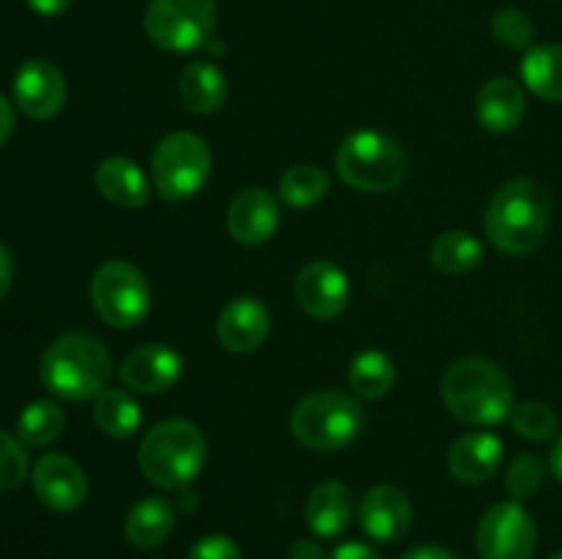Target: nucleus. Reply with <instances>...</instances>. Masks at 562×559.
Returning <instances> with one entry per match:
<instances>
[{
    "mask_svg": "<svg viewBox=\"0 0 562 559\" xmlns=\"http://www.w3.org/2000/svg\"><path fill=\"white\" fill-rule=\"evenodd\" d=\"M521 80L538 99L562 102V44L527 49L521 60Z\"/></svg>",
    "mask_w": 562,
    "mask_h": 559,
    "instance_id": "b1692460",
    "label": "nucleus"
},
{
    "mask_svg": "<svg viewBox=\"0 0 562 559\" xmlns=\"http://www.w3.org/2000/svg\"><path fill=\"white\" fill-rule=\"evenodd\" d=\"M93 422L110 438H130L140 427L143 414L137 400L124 389L104 387L93 398Z\"/></svg>",
    "mask_w": 562,
    "mask_h": 559,
    "instance_id": "393cba45",
    "label": "nucleus"
},
{
    "mask_svg": "<svg viewBox=\"0 0 562 559\" xmlns=\"http://www.w3.org/2000/svg\"><path fill=\"white\" fill-rule=\"evenodd\" d=\"M366 427V409L357 395L316 389L291 411V433L313 453H333L355 442Z\"/></svg>",
    "mask_w": 562,
    "mask_h": 559,
    "instance_id": "39448f33",
    "label": "nucleus"
},
{
    "mask_svg": "<svg viewBox=\"0 0 562 559\" xmlns=\"http://www.w3.org/2000/svg\"><path fill=\"white\" fill-rule=\"evenodd\" d=\"M14 104L33 121H49L66 104V77L53 60L31 58L14 77Z\"/></svg>",
    "mask_w": 562,
    "mask_h": 559,
    "instance_id": "f8f14e48",
    "label": "nucleus"
},
{
    "mask_svg": "<svg viewBox=\"0 0 562 559\" xmlns=\"http://www.w3.org/2000/svg\"><path fill=\"white\" fill-rule=\"evenodd\" d=\"M395 365L384 351H362L349 365L351 395L366 400H379L393 389Z\"/></svg>",
    "mask_w": 562,
    "mask_h": 559,
    "instance_id": "a878e982",
    "label": "nucleus"
},
{
    "mask_svg": "<svg viewBox=\"0 0 562 559\" xmlns=\"http://www.w3.org/2000/svg\"><path fill=\"white\" fill-rule=\"evenodd\" d=\"M181 370H184V362L179 351L165 343H148L124 356L119 376L132 392L159 395L179 381Z\"/></svg>",
    "mask_w": 562,
    "mask_h": 559,
    "instance_id": "4468645a",
    "label": "nucleus"
},
{
    "mask_svg": "<svg viewBox=\"0 0 562 559\" xmlns=\"http://www.w3.org/2000/svg\"><path fill=\"white\" fill-rule=\"evenodd\" d=\"M412 515L409 497L390 482L368 488L360 499V526L376 543H398L409 532Z\"/></svg>",
    "mask_w": 562,
    "mask_h": 559,
    "instance_id": "dca6fc26",
    "label": "nucleus"
},
{
    "mask_svg": "<svg viewBox=\"0 0 562 559\" xmlns=\"http://www.w3.org/2000/svg\"><path fill=\"white\" fill-rule=\"evenodd\" d=\"M401 559H459L450 548L437 546V543H426V546H417L412 551H406Z\"/></svg>",
    "mask_w": 562,
    "mask_h": 559,
    "instance_id": "e433bc0d",
    "label": "nucleus"
},
{
    "mask_svg": "<svg viewBox=\"0 0 562 559\" xmlns=\"http://www.w3.org/2000/svg\"><path fill=\"white\" fill-rule=\"evenodd\" d=\"M269 327L272 318L267 305L256 296H239L217 316V340L231 354H252L267 343Z\"/></svg>",
    "mask_w": 562,
    "mask_h": 559,
    "instance_id": "f3484780",
    "label": "nucleus"
},
{
    "mask_svg": "<svg viewBox=\"0 0 562 559\" xmlns=\"http://www.w3.org/2000/svg\"><path fill=\"white\" fill-rule=\"evenodd\" d=\"M351 513H355V497L351 488L340 480L318 482L305 502L307 526L322 540L344 535L351 524Z\"/></svg>",
    "mask_w": 562,
    "mask_h": 559,
    "instance_id": "6ab92c4d",
    "label": "nucleus"
},
{
    "mask_svg": "<svg viewBox=\"0 0 562 559\" xmlns=\"http://www.w3.org/2000/svg\"><path fill=\"white\" fill-rule=\"evenodd\" d=\"M475 543L483 559H532L538 526L521 502H497L477 521Z\"/></svg>",
    "mask_w": 562,
    "mask_h": 559,
    "instance_id": "9d476101",
    "label": "nucleus"
},
{
    "mask_svg": "<svg viewBox=\"0 0 562 559\" xmlns=\"http://www.w3.org/2000/svg\"><path fill=\"white\" fill-rule=\"evenodd\" d=\"M552 559H562V551H558V554H554V557Z\"/></svg>",
    "mask_w": 562,
    "mask_h": 559,
    "instance_id": "79ce46f5",
    "label": "nucleus"
},
{
    "mask_svg": "<svg viewBox=\"0 0 562 559\" xmlns=\"http://www.w3.org/2000/svg\"><path fill=\"white\" fill-rule=\"evenodd\" d=\"M543 477H547V466L538 455H519V458L510 464L508 475H505V488H508L510 499L514 502H525V499L536 497L543 486Z\"/></svg>",
    "mask_w": 562,
    "mask_h": 559,
    "instance_id": "7c9ffc66",
    "label": "nucleus"
},
{
    "mask_svg": "<svg viewBox=\"0 0 562 559\" xmlns=\"http://www.w3.org/2000/svg\"><path fill=\"white\" fill-rule=\"evenodd\" d=\"M349 277L333 261H311L296 274V301L307 316L318 318V321L340 316L349 305Z\"/></svg>",
    "mask_w": 562,
    "mask_h": 559,
    "instance_id": "ddd939ff",
    "label": "nucleus"
},
{
    "mask_svg": "<svg viewBox=\"0 0 562 559\" xmlns=\"http://www.w3.org/2000/svg\"><path fill=\"white\" fill-rule=\"evenodd\" d=\"M552 219L549 192L532 179H510L486 208V236L508 255H530L543 244Z\"/></svg>",
    "mask_w": 562,
    "mask_h": 559,
    "instance_id": "f03ea898",
    "label": "nucleus"
},
{
    "mask_svg": "<svg viewBox=\"0 0 562 559\" xmlns=\"http://www.w3.org/2000/svg\"><path fill=\"white\" fill-rule=\"evenodd\" d=\"M66 414L55 400H33L16 420V433L25 447H47L64 433Z\"/></svg>",
    "mask_w": 562,
    "mask_h": 559,
    "instance_id": "cd10ccee",
    "label": "nucleus"
},
{
    "mask_svg": "<svg viewBox=\"0 0 562 559\" xmlns=\"http://www.w3.org/2000/svg\"><path fill=\"white\" fill-rule=\"evenodd\" d=\"M143 477L165 491H179L201 475L206 464V438L190 420H165L143 436L137 449Z\"/></svg>",
    "mask_w": 562,
    "mask_h": 559,
    "instance_id": "20e7f679",
    "label": "nucleus"
},
{
    "mask_svg": "<svg viewBox=\"0 0 562 559\" xmlns=\"http://www.w3.org/2000/svg\"><path fill=\"white\" fill-rule=\"evenodd\" d=\"M510 425L519 436L530 438V442H549L560 433V417L552 406L541 403V400H525L516 403L510 411Z\"/></svg>",
    "mask_w": 562,
    "mask_h": 559,
    "instance_id": "c756f323",
    "label": "nucleus"
},
{
    "mask_svg": "<svg viewBox=\"0 0 562 559\" xmlns=\"http://www.w3.org/2000/svg\"><path fill=\"white\" fill-rule=\"evenodd\" d=\"M335 164L346 184L373 195L398 190L409 170L404 148L376 129H357L344 137Z\"/></svg>",
    "mask_w": 562,
    "mask_h": 559,
    "instance_id": "423d86ee",
    "label": "nucleus"
},
{
    "mask_svg": "<svg viewBox=\"0 0 562 559\" xmlns=\"http://www.w3.org/2000/svg\"><path fill=\"white\" fill-rule=\"evenodd\" d=\"M225 223H228L231 239L239 241V244H267L280 228V206L269 190L247 186L231 201Z\"/></svg>",
    "mask_w": 562,
    "mask_h": 559,
    "instance_id": "2eb2a0df",
    "label": "nucleus"
},
{
    "mask_svg": "<svg viewBox=\"0 0 562 559\" xmlns=\"http://www.w3.org/2000/svg\"><path fill=\"white\" fill-rule=\"evenodd\" d=\"M14 132V104L0 93V146L11 137Z\"/></svg>",
    "mask_w": 562,
    "mask_h": 559,
    "instance_id": "58836bf2",
    "label": "nucleus"
},
{
    "mask_svg": "<svg viewBox=\"0 0 562 559\" xmlns=\"http://www.w3.org/2000/svg\"><path fill=\"white\" fill-rule=\"evenodd\" d=\"M475 113L481 126H486L494 135L514 132L527 113L525 88L510 77H494L477 91Z\"/></svg>",
    "mask_w": 562,
    "mask_h": 559,
    "instance_id": "aec40b11",
    "label": "nucleus"
},
{
    "mask_svg": "<svg viewBox=\"0 0 562 559\" xmlns=\"http://www.w3.org/2000/svg\"><path fill=\"white\" fill-rule=\"evenodd\" d=\"M113 362L102 340L91 332H66L47 345L38 362V378L60 400L97 398L110 381Z\"/></svg>",
    "mask_w": 562,
    "mask_h": 559,
    "instance_id": "7ed1b4c3",
    "label": "nucleus"
},
{
    "mask_svg": "<svg viewBox=\"0 0 562 559\" xmlns=\"http://www.w3.org/2000/svg\"><path fill=\"white\" fill-rule=\"evenodd\" d=\"M187 559H241V548L225 535H209L190 548Z\"/></svg>",
    "mask_w": 562,
    "mask_h": 559,
    "instance_id": "72a5a7b5",
    "label": "nucleus"
},
{
    "mask_svg": "<svg viewBox=\"0 0 562 559\" xmlns=\"http://www.w3.org/2000/svg\"><path fill=\"white\" fill-rule=\"evenodd\" d=\"M25 3L31 5V9L36 11V14L58 16V14H64L66 9H69L71 0H25Z\"/></svg>",
    "mask_w": 562,
    "mask_h": 559,
    "instance_id": "ea45409f",
    "label": "nucleus"
},
{
    "mask_svg": "<svg viewBox=\"0 0 562 559\" xmlns=\"http://www.w3.org/2000/svg\"><path fill=\"white\" fill-rule=\"evenodd\" d=\"M179 96L184 107L195 115H212L228 99L225 75L209 60H192L179 80Z\"/></svg>",
    "mask_w": 562,
    "mask_h": 559,
    "instance_id": "5701e85b",
    "label": "nucleus"
},
{
    "mask_svg": "<svg viewBox=\"0 0 562 559\" xmlns=\"http://www.w3.org/2000/svg\"><path fill=\"white\" fill-rule=\"evenodd\" d=\"M91 305L108 327L132 329L151 312V288L135 263L108 261L93 272Z\"/></svg>",
    "mask_w": 562,
    "mask_h": 559,
    "instance_id": "6e6552de",
    "label": "nucleus"
},
{
    "mask_svg": "<svg viewBox=\"0 0 562 559\" xmlns=\"http://www.w3.org/2000/svg\"><path fill=\"white\" fill-rule=\"evenodd\" d=\"M492 33L508 49H532V42H536V25L519 9L497 11L492 20Z\"/></svg>",
    "mask_w": 562,
    "mask_h": 559,
    "instance_id": "2f4dec72",
    "label": "nucleus"
},
{
    "mask_svg": "<svg viewBox=\"0 0 562 559\" xmlns=\"http://www.w3.org/2000/svg\"><path fill=\"white\" fill-rule=\"evenodd\" d=\"M11 283H14V258H11L9 247L0 241V301L9 296Z\"/></svg>",
    "mask_w": 562,
    "mask_h": 559,
    "instance_id": "f704fd0d",
    "label": "nucleus"
},
{
    "mask_svg": "<svg viewBox=\"0 0 562 559\" xmlns=\"http://www.w3.org/2000/svg\"><path fill=\"white\" fill-rule=\"evenodd\" d=\"M431 263L442 274H467L483 263V244L467 230H445L431 244Z\"/></svg>",
    "mask_w": 562,
    "mask_h": 559,
    "instance_id": "bb28decb",
    "label": "nucleus"
},
{
    "mask_svg": "<svg viewBox=\"0 0 562 559\" xmlns=\"http://www.w3.org/2000/svg\"><path fill=\"white\" fill-rule=\"evenodd\" d=\"M329 192L327 170L318 164H294L280 179V201L291 208H311Z\"/></svg>",
    "mask_w": 562,
    "mask_h": 559,
    "instance_id": "c85d7f7f",
    "label": "nucleus"
},
{
    "mask_svg": "<svg viewBox=\"0 0 562 559\" xmlns=\"http://www.w3.org/2000/svg\"><path fill=\"white\" fill-rule=\"evenodd\" d=\"M176 526V507L165 497H143L124 518V535L135 548H157Z\"/></svg>",
    "mask_w": 562,
    "mask_h": 559,
    "instance_id": "4be33fe9",
    "label": "nucleus"
},
{
    "mask_svg": "<svg viewBox=\"0 0 562 559\" xmlns=\"http://www.w3.org/2000/svg\"><path fill=\"white\" fill-rule=\"evenodd\" d=\"M505 444L499 442L494 433H464L456 438L453 447L448 453V469L450 475L467 486H481V482L492 480L497 475L499 464H503Z\"/></svg>",
    "mask_w": 562,
    "mask_h": 559,
    "instance_id": "a211bd4d",
    "label": "nucleus"
},
{
    "mask_svg": "<svg viewBox=\"0 0 562 559\" xmlns=\"http://www.w3.org/2000/svg\"><path fill=\"white\" fill-rule=\"evenodd\" d=\"M27 469H31V460H27L25 444L0 427V493L20 488Z\"/></svg>",
    "mask_w": 562,
    "mask_h": 559,
    "instance_id": "473e14b6",
    "label": "nucleus"
},
{
    "mask_svg": "<svg viewBox=\"0 0 562 559\" xmlns=\"http://www.w3.org/2000/svg\"><path fill=\"white\" fill-rule=\"evenodd\" d=\"M289 559H329V557L316 540H305V537H302V540H296L294 546H291Z\"/></svg>",
    "mask_w": 562,
    "mask_h": 559,
    "instance_id": "4c0bfd02",
    "label": "nucleus"
},
{
    "mask_svg": "<svg viewBox=\"0 0 562 559\" xmlns=\"http://www.w3.org/2000/svg\"><path fill=\"white\" fill-rule=\"evenodd\" d=\"M97 190L104 201L121 208H143L151 201V181L146 170L126 157H108L97 168Z\"/></svg>",
    "mask_w": 562,
    "mask_h": 559,
    "instance_id": "412c9836",
    "label": "nucleus"
},
{
    "mask_svg": "<svg viewBox=\"0 0 562 559\" xmlns=\"http://www.w3.org/2000/svg\"><path fill=\"white\" fill-rule=\"evenodd\" d=\"M442 400L450 414L467 425H497L514 411V384L497 362L461 356L445 370Z\"/></svg>",
    "mask_w": 562,
    "mask_h": 559,
    "instance_id": "f257e3e1",
    "label": "nucleus"
},
{
    "mask_svg": "<svg viewBox=\"0 0 562 559\" xmlns=\"http://www.w3.org/2000/svg\"><path fill=\"white\" fill-rule=\"evenodd\" d=\"M33 491L36 499L53 513H71L88 499V477L75 458L64 453H49L33 464Z\"/></svg>",
    "mask_w": 562,
    "mask_h": 559,
    "instance_id": "9b49d317",
    "label": "nucleus"
},
{
    "mask_svg": "<svg viewBox=\"0 0 562 559\" xmlns=\"http://www.w3.org/2000/svg\"><path fill=\"white\" fill-rule=\"evenodd\" d=\"M329 559H382V557H379L371 546H366V543H344V546H338L333 554H329Z\"/></svg>",
    "mask_w": 562,
    "mask_h": 559,
    "instance_id": "c9c22d12",
    "label": "nucleus"
},
{
    "mask_svg": "<svg viewBox=\"0 0 562 559\" xmlns=\"http://www.w3.org/2000/svg\"><path fill=\"white\" fill-rule=\"evenodd\" d=\"M217 25V0H148L146 36L168 53L206 47Z\"/></svg>",
    "mask_w": 562,
    "mask_h": 559,
    "instance_id": "1a4fd4ad",
    "label": "nucleus"
},
{
    "mask_svg": "<svg viewBox=\"0 0 562 559\" xmlns=\"http://www.w3.org/2000/svg\"><path fill=\"white\" fill-rule=\"evenodd\" d=\"M549 469H552V475L562 482V433L558 436V442H554L552 455H549Z\"/></svg>",
    "mask_w": 562,
    "mask_h": 559,
    "instance_id": "a19ab883",
    "label": "nucleus"
},
{
    "mask_svg": "<svg viewBox=\"0 0 562 559\" xmlns=\"http://www.w3.org/2000/svg\"><path fill=\"white\" fill-rule=\"evenodd\" d=\"M212 175V148L195 132H170L151 153V184L165 201L198 195Z\"/></svg>",
    "mask_w": 562,
    "mask_h": 559,
    "instance_id": "0eeeda50",
    "label": "nucleus"
}]
</instances>
